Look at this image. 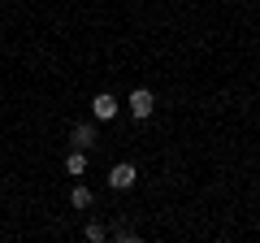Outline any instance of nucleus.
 Wrapping results in <instances>:
<instances>
[{
    "label": "nucleus",
    "instance_id": "nucleus-1",
    "mask_svg": "<svg viewBox=\"0 0 260 243\" xmlns=\"http://www.w3.org/2000/svg\"><path fill=\"white\" fill-rule=\"evenodd\" d=\"M135 183H139V169L130 165V161H121V165L109 169V187H113V191H130Z\"/></svg>",
    "mask_w": 260,
    "mask_h": 243
},
{
    "label": "nucleus",
    "instance_id": "nucleus-2",
    "mask_svg": "<svg viewBox=\"0 0 260 243\" xmlns=\"http://www.w3.org/2000/svg\"><path fill=\"white\" fill-rule=\"evenodd\" d=\"M152 109H156V96H152L148 87H139V92H130V117L148 122V117H152Z\"/></svg>",
    "mask_w": 260,
    "mask_h": 243
},
{
    "label": "nucleus",
    "instance_id": "nucleus-3",
    "mask_svg": "<svg viewBox=\"0 0 260 243\" xmlns=\"http://www.w3.org/2000/svg\"><path fill=\"white\" fill-rule=\"evenodd\" d=\"M91 113H95V122H113V117H117V100H113L109 92H100L91 100Z\"/></svg>",
    "mask_w": 260,
    "mask_h": 243
},
{
    "label": "nucleus",
    "instance_id": "nucleus-4",
    "mask_svg": "<svg viewBox=\"0 0 260 243\" xmlns=\"http://www.w3.org/2000/svg\"><path fill=\"white\" fill-rule=\"evenodd\" d=\"M70 143H74V148H95V122H78L74 126V135H70Z\"/></svg>",
    "mask_w": 260,
    "mask_h": 243
},
{
    "label": "nucleus",
    "instance_id": "nucleus-5",
    "mask_svg": "<svg viewBox=\"0 0 260 243\" xmlns=\"http://www.w3.org/2000/svg\"><path fill=\"white\" fill-rule=\"evenodd\" d=\"M83 169H87V152L83 148H74V152H70V157H65V174H83Z\"/></svg>",
    "mask_w": 260,
    "mask_h": 243
},
{
    "label": "nucleus",
    "instance_id": "nucleus-6",
    "mask_svg": "<svg viewBox=\"0 0 260 243\" xmlns=\"http://www.w3.org/2000/svg\"><path fill=\"white\" fill-rule=\"evenodd\" d=\"M70 204H74V208H91V204H95L91 187H74V191H70Z\"/></svg>",
    "mask_w": 260,
    "mask_h": 243
},
{
    "label": "nucleus",
    "instance_id": "nucleus-7",
    "mask_svg": "<svg viewBox=\"0 0 260 243\" xmlns=\"http://www.w3.org/2000/svg\"><path fill=\"white\" fill-rule=\"evenodd\" d=\"M104 234H109V230H104V226H100V222H91V226H87V239H91V243H100V239H104Z\"/></svg>",
    "mask_w": 260,
    "mask_h": 243
},
{
    "label": "nucleus",
    "instance_id": "nucleus-8",
    "mask_svg": "<svg viewBox=\"0 0 260 243\" xmlns=\"http://www.w3.org/2000/svg\"><path fill=\"white\" fill-rule=\"evenodd\" d=\"M113 234H117V239H121V243H130V239H139V234L130 230V226H117V230H113Z\"/></svg>",
    "mask_w": 260,
    "mask_h": 243
}]
</instances>
